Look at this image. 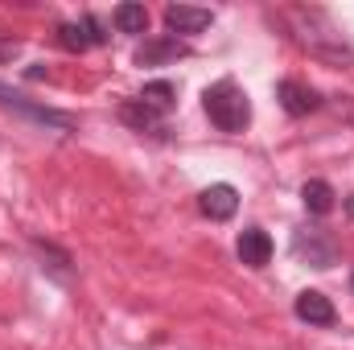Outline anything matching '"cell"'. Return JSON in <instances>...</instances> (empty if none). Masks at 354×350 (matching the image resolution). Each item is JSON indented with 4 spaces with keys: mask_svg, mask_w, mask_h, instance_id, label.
Segmentation results:
<instances>
[{
    "mask_svg": "<svg viewBox=\"0 0 354 350\" xmlns=\"http://www.w3.org/2000/svg\"><path fill=\"white\" fill-rule=\"evenodd\" d=\"M272 252H276V243H272V235L264 227H243L239 239H235V256H239L243 268H268Z\"/></svg>",
    "mask_w": 354,
    "mask_h": 350,
    "instance_id": "7c38bea8",
    "label": "cell"
},
{
    "mask_svg": "<svg viewBox=\"0 0 354 350\" xmlns=\"http://www.w3.org/2000/svg\"><path fill=\"white\" fill-rule=\"evenodd\" d=\"M25 50V37H12V33H0V66L4 62H12L17 54Z\"/></svg>",
    "mask_w": 354,
    "mask_h": 350,
    "instance_id": "e0dca14e",
    "label": "cell"
},
{
    "mask_svg": "<svg viewBox=\"0 0 354 350\" xmlns=\"http://www.w3.org/2000/svg\"><path fill=\"white\" fill-rule=\"evenodd\" d=\"M29 252L37 256V268H41L50 280H58V284H71V280H75V260H71L66 248H58V243H50V239H29Z\"/></svg>",
    "mask_w": 354,
    "mask_h": 350,
    "instance_id": "30bf717a",
    "label": "cell"
},
{
    "mask_svg": "<svg viewBox=\"0 0 354 350\" xmlns=\"http://www.w3.org/2000/svg\"><path fill=\"white\" fill-rule=\"evenodd\" d=\"M161 17H165L169 37H181V42L214 25V8H198V4H165Z\"/></svg>",
    "mask_w": 354,
    "mask_h": 350,
    "instance_id": "ba28073f",
    "label": "cell"
},
{
    "mask_svg": "<svg viewBox=\"0 0 354 350\" xmlns=\"http://www.w3.org/2000/svg\"><path fill=\"white\" fill-rule=\"evenodd\" d=\"M351 288H354V272H351Z\"/></svg>",
    "mask_w": 354,
    "mask_h": 350,
    "instance_id": "d6986e66",
    "label": "cell"
},
{
    "mask_svg": "<svg viewBox=\"0 0 354 350\" xmlns=\"http://www.w3.org/2000/svg\"><path fill=\"white\" fill-rule=\"evenodd\" d=\"M297 21L305 25V17H301V12H297ZM297 42L309 50V58H317V62H326V66H342V71L354 66V46L338 33V29H334V25H330V17L322 21V29H309V25H305V29L297 33Z\"/></svg>",
    "mask_w": 354,
    "mask_h": 350,
    "instance_id": "3957f363",
    "label": "cell"
},
{
    "mask_svg": "<svg viewBox=\"0 0 354 350\" xmlns=\"http://www.w3.org/2000/svg\"><path fill=\"white\" fill-rule=\"evenodd\" d=\"M194 46L181 42V37H169V33H157V37H145L136 50H132V66H169L177 58H189Z\"/></svg>",
    "mask_w": 354,
    "mask_h": 350,
    "instance_id": "8992f818",
    "label": "cell"
},
{
    "mask_svg": "<svg viewBox=\"0 0 354 350\" xmlns=\"http://www.w3.org/2000/svg\"><path fill=\"white\" fill-rule=\"evenodd\" d=\"M276 103H280V111L284 116H292V120H305V116H313V111H322V91L309 87V83H301V79H280L276 83Z\"/></svg>",
    "mask_w": 354,
    "mask_h": 350,
    "instance_id": "52a82bcc",
    "label": "cell"
},
{
    "mask_svg": "<svg viewBox=\"0 0 354 350\" xmlns=\"http://www.w3.org/2000/svg\"><path fill=\"white\" fill-rule=\"evenodd\" d=\"M54 37H58V46H62L66 54H87V50H99V46L111 42L107 25H103L95 12H83V17H75V21H62V25L54 29Z\"/></svg>",
    "mask_w": 354,
    "mask_h": 350,
    "instance_id": "5b68a950",
    "label": "cell"
},
{
    "mask_svg": "<svg viewBox=\"0 0 354 350\" xmlns=\"http://www.w3.org/2000/svg\"><path fill=\"white\" fill-rule=\"evenodd\" d=\"M120 120H124L132 132H153V136H157V132H165V116H157L153 107H145L136 95L120 103Z\"/></svg>",
    "mask_w": 354,
    "mask_h": 350,
    "instance_id": "4fadbf2b",
    "label": "cell"
},
{
    "mask_svg": "<svg viewBox=\"0 0 354 350\" xmlns=\"http://www.w3.org/2000/svg\"><path fill=\"white\" fill-rule=\"evenodd\" d=\"M198 210H202L210 223H227V219H235V210H239V190H235L231 181H214V185H206V190L198 194Z\"/></svg>",
    "mask_w": 354,
    "mask_h": 350,
    "instance_id": "9c48e42d",
    "label": "cell"
},
{
    "mask_svg": "<svg viewBox=\"0 0 354 350\" xmlns=\"http://www.w3.org/2000/svg\"><path fill=\"white\" fill-rule=\"evenodd\" d=\"M111 25L120 33H149V8L136 4V0H124V4L111 8Z\"/></svg>",
    "mask_w": 354,
    "mask_h": 350,
    "instance_id": "9a60e30c",
    "label": "cell"
},
{
    "mask_svg": "<svg viewBox=\"0 0 354 350\" xmlns=\"http://www.w3.org/2000/svg\"><path fill=\"white\" fill-rule=\"evenodd\" d=\"M342 210H346V219H354V194L351 198H342Z\"/></svg>",
    "mask_w": 354,
    "mask_h": 350,
    "instance_id": "ac0fdd59",
    "label": "cell"
},
{
    "mask_svg": "<svg viewBox=\"0 0 354 350\" xmlns=\"http://www.w3.org/2000/svg\"><path fill=\"white\" fill-rule=\"evenodd\" d=\"M301 202H305V210H309L313 219H326V214L338 206V194H334V185H330V181L313 177V181H305V185H301Z\"/></svg>",
    "mask_w": 354,
    "mask_h": 350,
    "instance_id": "5bb4252c",
    "label": "cell"
},
{
    "mask_svg": "<svg viewBox=\"0 0 354 350\" xmlns=\"http://www.w3.org/2000/svg\"><path fill=\"white\" fill-rule=\"evenodd\" d=\"M0 107L12 111V116H21V120H29V124H37V128H54V132H62V136L79 132V120H75L71 111L46 107V103H37V99H29V95L12 91L8 83H0Z\"/></svg>",
    "mask_w": 354,
    "mask_h": 350,
    "instance_id": "7a4b0ae2",
    "label": "cell"
},
{
    "mask_svg": "<svg viewBox=\"0 0 354 350\" xmlns=\"http://www.w3.org/2000/svg\"><path fill=\"white\" fill-rule=\"evenodd\" d=\"M202 111L227 136H239L252 124V99H248V91L239 87L235 79H218V83H210L202 91Z\"/></svg>",
    "mask_w": 354,
    "mask_h": 350,
    "instance_id": "6da1fadb",
    "label": "cell"
},
{
    "mask_svg": "<svg viewBox=\"0 0 354 350\" xmlns=\"http://www.w3.org/2000/svg\"><path fill=\"white\" fill-rule=\"evenodd\" d=\"M292 313H297V322H305V326H334V322H338V309H334V301H330L322 288H301L297 301H292Z\"/></svg>",
    "mask_w": 354,
    "mask_h": 350,
    "instance_id": "8fae6325",
    "label": "cell"
},
{
    "mask_svg": "<svg viewBox=\"0 0 354 350\" xmlns=\"http://www.w3.org/2000/svg\"><path fill=\"white\" fill-rule=\"evenodd\" d=\"M338 235L334 231H326V227H297L292 231V256L305 264V268H317V272H326V268H334L338 264Z\"/></svg>",
    "mask_w": 354,
    "mask_h": 350,
    "instance_id": "277c9868",
    "label": "cell"
},
{
    "mask_svg": "<svg viewBox=\"0 0 354 350\" xmlns=\"http://www.w3.org/2000/svg\"><path fill=\"white\" fill-rule=\"evenodd\" d=\"M145 107H153L157 116H169L177 107V87L169 83V79H157V83H145V91L136 95Z\"/></svg>",
    "mask_w": 354,
    "mask_h": 350,
    "instance_id": "2e32d148",
    "label": "cell"
}]
</instances>
